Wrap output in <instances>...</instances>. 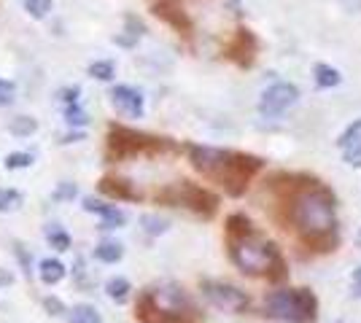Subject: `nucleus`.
<instances>
[{
  "mask_svg": "<svg viewBox=\"0 0 361 323\" xmlns=\"http://www.w3.org/2000/svg\"><path fill=\"white\" fill-rule=\"evenodd\" d=\"M106 291H108L111 299L124 302V299H127V293H130V280H127V277H114V280H108Z\"/></svg>",
  "mask_w": 361,
  "mask_h": 323,
  "instance_id": "obj_22",
  "label": "nucleus"
},
{
  "mask_svg": "<svg viewBox=\"0 0 361 323\" xmlns=\"http://www.w3.org/2000/svg\"><path fill=\"white\" fill-rule=\"evenodd\" d=\"M65 119H68V124H73V127H84V124L90 122L87 110H81L78 103H71V106L65 108Z\"/></svg>",
  "mask_w": 361,
  "mask_h": 323,
  "instance_id": "obj_29",
  "label": "nucleus"
},
{
  "mask_svg": "<svg viewBox=\"0 0 361 323\" xmlns=\"http://www.w3.org/2000/svg\"><path fill=\"white\" fill-rule=\"evenodd\" d=\"M44 305H46L49 310H51V315H62V312H65V308H62V305L57 302V299H46Z\"/></svg>",
  "mask_w": 361,
  "mask_h": 323,
  "instance_id": "obj_35",
  "label": "nucleus"
},
{
  "mask_svg": "<svg viewBox=\"0 0 361 323\" xmlns=\"http://www.w3.org/2000/svg\"><path fill=\"white\" fill-rule=\"evenodd\" d=\"M154 14L159 19H165L173 30H178L180 35H192V19L186 16V11L180 8L176 0H159L154 3Z\"/></svg>",
  "mask_w": 361,
  "mask_h": 323,
  "instance_id": "obj_11",
  "label": "nucleus"
},
{
  "mask_svg": "<svg viewBox=\"0 0 361 323\" xmlns=\"http://www.w3.org/2000/svg\"><path fill=\"white\" fill-rule=\"evenodd\" d=\"M157 200L170 202V205H183V208H189L192 213L202 215V218H213L219 210V197L208 189H202V186L189 184V181H180V184L165 189L162 194H157Z\"/></svg>",
  "mask_w": 361,
  "mask_h": 323,
  "instance_id": "obj_6",
  "label": "nucleus"
},
{
  "mask_svg": "<svg viewBox=\"0 0 361 323\" xmlns=\"http://www.w3.org/2000/svg\"><path fill=\"white\" fill-rule=\"evenodd\" d=\"M137 318L143 323H192L180 310H170L165 305H159L151 291H146L137 299Z\"/></svg>",
  "mask_w": 361,
  "mask_h": 323,
  "instance_id": "obj_10",
  "label": "nucleus"
},
{
  "mask_svg": "<svg viewBox=\"0 0 361 323\" xmlns=\"http://www.w3.org/2000/svg\"><path fill=\"white\" fill-rule=\"evenodd\" d=\"M111 103H114V108L119 113L130 116V119H140L143 116V94L133 89V87H114Z\"/></svg>",
  "mask_w": 361,
  "mask_h": 323,
  "instance_id": "obj_12",
  "label": "nucleus"
},
{
  "mask_svg": "<svg viewBox=\"0 0 361 323\" xmlns=\"http://www.w3.org/2000/svg\"><path fill=\"white\" fill-rule=\"evenodd\" d=\"M38 270H41V280H44V283H49V286L60 283L62 277H65V264L57 262V259H44Z\"/></svg>",
  "mask_w": 361,
  "mask_h": 323,
  "instance_id": "obj_17",
  "label": "nucleus"
},
{
  "mask_svg": "<svg viewBox=\"0 0 361 323\" xmlns=\"http://www.w3.org/2000/svg\"><path fill=\"white\" fill-rule=\"evenodd\" d=\"M359 135H361V122H353V124H350V127L345 129V132H343V135L337 138V146H340V148H345V146H350V143H356V140H361Z\"/></svg>",
  "mask_w": 361,
  "mask_h": 323,
  "instance_id": "obj_31",
  "label": "nucleus"
},
{
  "mask_svg": "<svg viewBox=\"0 0 361 323\" xmlns=\"http://www.w3.org/2000/svg\"><path fill=\"white\" fill-rule=\"evenodd\" d=\"M359 243H361V232H359Z\"/></svg>",
  "mask_w": 361,
  "mask_h": 323,
  "instance_id": "obj_38",
  "label": "nucleus"
},
{
  "mask_svg": "<svg viewBox=\"0 0 361 323\" xmlns=\"http://www.w3.org/2000/svg\"><path fill=\"white\" fill-rule=\"evenodd\" d=\"M32 165V156L30 154H8L6 156V167L8 170H19V167H30Z\"/></svg>",
  "mask_w": 361,
  "mask_h": 323,
  "instance_id": "obj_32",
  "label": "nucleus"
},
{
  "mask_svg": "<svg viewBox=\"0 0 361 323\" xmlns=\"http://www.w3.org/2000/svg\"><path fill=\"white\" fill-rule=\"evenodd\" d=\"M267 318L283 323H313L318 312V299L310 289H283L272 291L264 299Z\"/></svg>",
  "mask_w": 361,
  "mask_h": 323,
  "instance_id": "obj_4",
  "label": "nucleus"
},
{
  "mask_svg": "<svg viewBox=\"0 0 361 323\" xmlns=\"http://www.w3.org/2000/svg\"><path fill=\"white\" fill-rule=\"evenodd\" d=\"M8 129H11V135H16V138H27V135H32L38 129V122L32 116H19V119L11 122Z\"/></svg>",
  "mask_w": 361,
  "mask_h": 323,
  "instance_id": "obj_21",
  "label": "nucleus"
},
{
  "mask_svg": "<svg viewBox=\"0 0 361 323\" xmlns=\"http://www.w3.org/2000/svg\"><path fill=\"white\" fill-rule=\"evenodd\" d=\"M264 277H267L270 283H281V280H286V277H288L286 262H283V256H281V253L272 259L270 270H267V275H264Z\"/></svg>",
  "mask_w": 361,
  "mask_h": 323,
  "instance_id": "obj_27",
  "label": "nucleus"
},
{
  "mask_svg": "<svg viewBox=\"0 0 361 323\" xmlns=\"http://www.w3.org/2000/svg\"><path fill=\"white\" fill-rule=\"evenodd\" d=\"M313 76H316V84L321 87V89H331V87H337V84L343 81L340 70L331 68V65H326V62H318L316 70H313Z\"/></svg>",
  "mask_w": 361,
  "mask_h": 323,
  "instance_id": "obj_16",
  "label": "nucleus"
},
{
  "mask_svg": "<svg viewBox=\"0 0 361 323\" xmlns=\"http://www.w3.org/2000/svg\"><path fill=\"white\" fill-rule=\"evenodd\" d=\"M189 159L197 172H202L205 178L224 186L229 197H240L251 184V178L264 167V162L254 154L211 148V146H189Z\"/></svg>",
  "mask_w": 361,
  "mask_h": 323,
  "instance_id": "obj_1",
  "label": "nucleus"
},
{
  "mask_svg": "<svg viewBox=\"0 0 361 323\" xmlns=\"http://www.w3.org/2000/svg\"><path fill=\"white\" fill-rule=\"evenodd\" d=\"M297 100H300V89L294 84H272L259 100V113L267 116V119H275L283 110H288Z\"/></svg>",
  "mask_w": 361,
  "mask_h": 323,
  "instance_id": "obj_8",
  "label": "nucleus"
},
{
  "mask_svg": "<svg viewBox=\"0 0 361 323\" xmlns=\"http://www.w3.org/2000/svg\"><path fill=\"white\" fill-rule=\"evenodd\" d=\"M22 205V194L16 189H0V213L16 210Z\"/></svg>",
  "mask_w": 361,
  "mask_h": 323,
  "instance_id": "obj_25",
  "label": "nucleus"
},
{
  "mask_svg": "<svg viewBox=\"0 0 361 323\" xmlns=\"http://www.w3.org/2000/svg\"><path fill=\"white\" fill-rule=\"evenodd\" d=\"M94 256L100 259V262H106V264H116L124 256V248L119 246V243H100V246L94 248Z\"/></svg>",
  "mask_w": 361,
  "mask_h": 323,
  "instance_id": "obj_19",
  "label": "nucleus"
},
{
  "mask_svg": "<svg viewBox=\"0 0 361 323\" xmlns=\"http://www.w3.org/2000/svg\"><path fill=\"white\" fill-rule=\"evenodd\" d=\"M140 224H143V229L149 232V234H165L167 227H170L165 218H157V215H143Z\"/></svg>",
  "mask_w": 361,
  "mask_h": 323,
  "instance_id": "obj_28",
  "label": "nucleus"
},
{
  "mask_svg": "<svg viewBox=\"0 0 361 323\" xmlns=\"http://www.w3.org/2000/svg\"><path fill=\"white\" fill-rule=\"evenodd\" d=\"M75 197V186L73 184H62L57 191H54V200L60 202V200H73Z\"/></svg>",
  "mask_w": 361,
  "mask_h": 323,
  "instance_id": "obj_34",
  "label": "nucleus"
},
{
  "mask_svg": "<svg viewBox=\"0 0 361 323\" xmlns=\"http://www.w3.org/2000/svg\"><path fill=\"white\" fill-rule=\"evenodd\" d=\"M46 240L51 243L54 251H68V248H71V234L65 229H57V227H49V229H46Z\"/></svg>",
  "mask_w": 361,
  "mask_h": 323,
  "instance_id": "obj_23",
  "label": "nucleus"
},
{
  "mask_svg": "<svg viewBox=\"0 0 361 323\" xmlns=\"http://www.w3.org/2000/svg\"><path fill=\"white\" fill-rule=\"evenodd\" d=\"M14 84L11 81H6V78H0V106H11L14 103Z\"/></svg>",
  "mask_w": 361,
  "mask_h": 323,
  "instance_id": "obj_33",
  "label": "nucleus"
},
{
  "mask_svg": "<svg viewBox=\"0 0 361 323\" xmlns=\"http://www.w3.org/2000/svg\"><path fill=\"white\" fill-rule=\"evenodd\" d=\"M71 323H103V318H100V312L94 308H90V305H78V308L71 310Z\"/></svg>",
  "mask_w": 361,
  "mask_h": 323,
  "instance_id": "obj_20",
  "label": "nucleus"
},
{
  "mask_svg": "<svg viewBox=\"0 0 361 323\" xmlns=\"http://www.w3.org/2000/svg\"><path fill=\"white\" fill-rule=\"evenodd\" d=\"M200 289H202V296L211 302L213 308L224 310V312H245L248 305H251L248 293L240 291V289H238V286H232V283H221V280H202V283H200Z\"/></svg>",
  "mask_w": 361,
  "mask_h": 323,
  "instance_id": "obj_7",
  "label": "nucleus"
},
{
  "mask_svg": "<svg viewBox=\"0 0 361 323\" xmlns=\"http://www.w3.org/2000/svg\"><path fill=\"white\" fill-rule=\"evenodd\" d=\"M256 51H259V41L256 35L248 27H240V30L232 35V41L224 46V57L232 60L240 68H251L256 60Z\"/></svg>",
  "mask_w": 361,
  "mask_h": 323,
  "instance_id": "obj_9",
  "label": "nucleus"
},
{
  "mask_svg": "<svg viewBox=\"0 0 361 323\" xmlns=\"http://www.w3.org/2000/svg\"><path fill=\"white\" fill-rule=\"evenodd\" d=\"M176 146L167 138H154V135H143L130 127H111L108 132V156L111 159H127V156L137 154H162V151H173Z\"/></svg>",
  "mask_w": 361,
  "mask_h": 323,
  "instance_id": "obj_5",
  "label": "nucleus"
},
{
  "mask_svg": "<svg viewBox=\"0 0 361 323\" xmlns=\"http://www.w3.org/2000/svg\"><path fill=\"white\" fill-rule=\"evenodd\" d=\"M251 229H254V224L245 213H232L226 218V237H238V234H245Z\"/></svg>",
  "mask_w": 361,
  "mask_h": 323,
  "instance_id": "obj_18",
  "label": "nucleus"
},
{
  "mask_svg": "<svg viewBox=\"0 0 361 323\" xmlns=\"http://www.w3.org/2000/svg\"><path fill=\"white\" fill-rule=\"evenodd\" d=\"M302 243L310 248V251H316V253H329L334 248L340 246V237H337V232H324V234H305L302 237Z\"/></svg>",
  "mask_w": 361,
  "mask_h": 323,
  "instance_id": "obj_15",
  "label": "nucleus"
},
{
  "mask_svg": "<svg viewBox=\"0 0 361 323\" xmlns=\"http://www.w3.org/2000/svg\"><path fill=\"white\" fill-rule=\"evenodd\" d=\"M22 6L32 19H44L51 14V0H22Z\"/></svg>",
  "mask_w": 361,
  "mask_h": 323,
  "instance_id": "obj_24",
  "label": "nucleus"
},
{
  "mask_svg": "<svg viewBox=\"0 0 361 323\" xmlns=\"http://www.w3.org/2000/svg\"><path fill=\"white\" fill-rule=\"evenodd\" d=\"M62 100H65L68 106H71V103H75V100H78V87H71V89H65V92H62Z\"/></svg>",
  "mask_w": 361,
  "mask_h": 323,
  "instance_id": "obj_36",
  "label": "nucleus"
},
{
  "mask_svg": "<svg viewBox=\"0 0 361 323\" xmlns=\"http://www.w3.org/2000/svg\"><path fill=\"white\" fill-rule=\"evenodd\" d=\"M343 159H345V165L361 170V140H356V143H350V146L343 148Z\"/></svg>",
  "mask_w": 361,
  "mask_h": 323,
  "instance_id": "obj_30",
  "label": "nucleus"
},
{
  "mask_svg": "<svg viewBox=\"0 0 361 323\" xmlns=\"http://www.w3.org/2000/svg\"><path fill=\"white\" fill-rule=\"evenodd\" d=\"M90 76L97 78V81H111L114 78V62L108 60H97L90 65Z\"/></svg>",
  "mask_w": 361,
  "mask_h": 323,
  "instance_id": "obj_26",
  "label": "nucleus"
},
{
  "mask_svg": "<svg viewBox=\"0 0 361 323\" xmlns=\"http://www.w3.org/2000/svg\"><path fill=\"white\" fill-rule=\"evenodd\" d=\"M278 253H281L278 246L264 240L256 229L238 234V237H229V259L245 275H267L272 259Z\"/></svg>",
  "mask_w": 361,
  "mask_h": 323,
  "instance_id": "obj_3",
  "label": "nucleus"
},
{
  "mask_svg": "<svg viewBox=\"0 0 361 323\" xmlns=\"http://www.w3.org/2000/svg\"><path fill=\"white\" fill-rule=\"evenodd\" d=\"M100 191L106 197H114V200H140V191H135L130 181H121V178H103L100 181Z\"/></svg>",
  "mask_w": 361,
  "mask_h": 323,
  "instance_id": "obj_14",
  "label": "nucleus"
},
{
  "mask_svg": "<svg viewBox=\"0 0 361 323\" xmlns=\"http://www.w3.org/2000/svg\"><path fill=\"white\" fill-rule=\"evenodd\" d=\"M337 200L331 189L321 186L316 178H305L302 186H291L288 218L305 234H324L337 227Z\"/></svg>",
  "mask_w": 361,
  "mask_h": 323,
  "instance_id": "obj_2",
  "label": "nucleus"
},
{
  "mask_svg": "<svg viewBox=\"0 0 361 323\" xmlns=\"http://www.w3.org/2000/svg\"><path fill=\"white\" fill-rule=\"evenodd\" d=\"M84 210H90V213H97L103 218V229H119L127 224V215L121 213L119 208H114V205H106V202L100 200H84Z\"/></svg>",
  "mask_w": 361,
  "mask_h": 323,
  "instance_id": "obj_13",
  "label": "nucleus"
},
{
  "mask_svg": "<svg viewBox=\"0 0 361 323\" xmlns=\"http://www.w3.org/2000/svg\"><path fill=\"white\" fill-rule=\"evenodd\" d=\"M353 293L361 296V267L359 270H353Z\"/></svg>",
  "mask_w": 361,
  "mask_h": 323,
  "instance_id": "obj_37",
  "label": "nucleus"
}]
</instances>
